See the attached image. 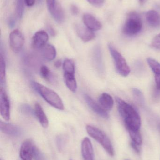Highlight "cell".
Listing matches in <instances>:
<instances>
[{"instance_id": "cell-1", "label": "cell", "mask_w": 160, "mask_h": 160, "mask_svg": "<svg viewBox=\"0 0 160 160\" xmlns=\"http://www.w3.org/2000/svg\"><path fill=\"white\" fill-rule=\"evenodd\" d=\"M118 112L128 131H140L141 119L135 108L118 97H116Z\"/></svg>"}, {"instance_id": "cell-2", "label": "cell", "mask_w": 160, "mask_h": 160, "mask_svg": "<svg viewBox=\"0 0 160 160\" xmlns=\"http://www.w3.org/2000/svg\"><path fill=\"white\" fill-rule=\"evenodd\" d=\"M32 85L34 89L48 103L58 110H64L63 101L56 92L37 82H33Z\"/></svg>"}, {"instance_id": "cell-3", "label": "cell", "mask_w": 160, "mask_h": 160, "mask_svg": "<svg viewBox=\"0 0 160 160\" xmlns=\"http://www.w3.org/2000/svg\"><path fill=\"white\" fill-rule=\"evenodd\" d=\"M86 131L90 137L98 142L110 156L114 155V150L111 140L102 131L93 126L88 125Z\"/></svg>"}, {"instance_id": "cell-4", "label": "cell", "mask_w": 160, "mask_h": 160, "mask_svg": "<svg viewBox=\"0 0 160 160\" xmlns=\"http://www.w3.org/2000/svg\"><path fill=\"white\" fill-rule=\"evenodd\" d=\"M142 28V22L140 15L135 12L128 15L123 27V32L127 36H133L139 33Z\"/></svg>"}, {"instance_id": "cell-5", "label": "cell", "mask_w": 160, "mask_h": 160, "mask_svg": "<svg viewBox=\"0 0 160 160\" xmlns=\"http://www.w3.org/2000/svg\"><path fill=\"white\" fill-rule=\"evenodd\" d=\"M109 51L115 64L117 72L123 77H127L130 73V68L125 58L111 44L108 45Z\"/></svg>"}, {"instance_id": "cell-6", "label": "cell", "mask_w": 160, "mask_h": 160, "mask_svg": "<svg viewBox=\"0 0 160 160\" xmlns=\"http://www.w3.org/2000/svg\"><path fill=\"white\" fill-rule=\"evenodd\" d=\"M48 10L54 20L61 23L65 19V14L61 5L57 0H46Z\"/></svg>"}, {"instance_id": "cell-7", "label": "cell", "mask_w": 160, "mask_h": 160, "mask_svg": "<svg viewBox=\"0 0 160 160\" xmlns=\"http://www.w3.org/2000/svg\"><path fill=\"white\" fill-rule=\"evenodd\" d=\"M9 45L12 50L15 53L20 51L24 43L23 35L18 30L12 31L9 35Z\"/></svg>"}, {"instance_id": "cell-8", "label": "cell", "mask_w": 160, "mask_h": 160, "mask_svg": "<svg viewBox=\"0 0 160 160\" xmlns=\"http://www.w3.org/2000/svg\"><path fill=\"white\" fill-rule=\"evenodd\" d=\"M0 113L6 121L10 119V104L8 97L3 88L0 89Z\"/></svg>"}, {"instance_id": "cell-9", "label": "cell", "mask_w": 160, "mask_h": 160, "mask_svg": "<svg viewBox=\"0 0 160 160\" xmlns=\"http://www.w3.org/2000/svg\"><path fill=\"white\" fill-rule=\"evenodd\" d=\"M49 39V35L44 31H38L32 38V48L34 49H39L46 45Z\"/></svg>"}, {"instance_id": "cell-10", "label": "cell", "mask_w": 160, "mask_h": 160, "mask_svg": "<svg viewBox=\"0 0 160 160\" xmlns=\"http://www.w3.org/2000/svg\"><path fill=\"white\" fill-rule=\"evenodd\" d=\"M83 21L85 26L93 32L99 31L102 28V24L100 22L89 13L84 14Z\"/></svg>"}, {"instance_id": "cell-11", "label": "cell", "mask_w": 160, "mask_h": 160, "mask_svg": "<svg viewBox=\"0 0 160 160\" xmlns=\"http://www.w3.org/2000/svg\"><path fill=\"white\" fill-rule=\"evenodd\" d=\"M75 31L79 37L84 42H89L95 38V35L94 32L89 30L86 26L77 24L75 25Z\"/></svg>"}, {"instance_id": "cell-12", "label": "cell", "mask_w": 160, "mask_h": 160, "mask_svg": "<svg viewBox=\"0 0 160 160\" xmlns=\"http://www.w3.org/2000/svg\"><path fill=\"white\" fill-rule=\"evenodd\" d=\"M84 98L88 106L97 114L104 118H109V114L106 110L102 108L100 105H99L92 98H91V97L88 95L85 94L84 96Z\"/></svg>"}, {"instance_id": "cell-13", "label": "cell", "mask_w": 160, "mask_h": 160, "mask_svg": "<svg viewBox=\"0 0 160 160\" xmlns=\"http://www.w3.org/2000/svg\"><path fill=\"white\" fill-rule=\"evenodd\" d=\"M81 152L83 160H94L93 145L88 138H85L81 143Z\"/></svg>"}, {"instance_id": "cell-14", "label": "cell", "mask_w": 160, "mask_h": 160, "mask_svg": "<svg viewBox=\"0 0 160 160\" xmlns=\"http://www.w3.org/2000/svg\"><path fill=\"white\" fill-rule=\"evenodd\" d=\"M34 146L30 140H25L23 142L20 150V157L22 160H32Z\"/></svg>"}, {"instance_id": "cell-15", "label": "cell", "mask_w": 160, "mask_h": 160, "mask_svg": "<svg viewBox=\"0 0 160 160\" xmlns=\"http://www.w3.org/2000/svg\"><path fill=\"white\" fill-rule=\"evenodd\" d=\"M0 129L3 133L14 137H18L22 134L21 129L18 126L2 121L0 122Z\"/></svg>"}, {"instance_id": "cell-16", "label": "cell", "mask_w": 160, "mask_h": 160, "mask_svg": "<svg viewBox=\"0 0 160 160\" xmlns=\"http://www.w3.org/2000/svg\"><path fill=\"white\" fill-rule=\"evenodd\" d=\"M34 115L38 119L40 125L44 128H48L49 121L46 114L44 112L43 108L39 103L36 102L34 105Z\"/></svg>"}, {"instance_id": "cell-17", "label": "cell", "mask_w": 160, "mask_h": 160, "mask_svg": "<svg viewBox=\"0 0 160 160\" xmlns=\"http://www.w3.org/2000/svg\"><path fill=\"white\" fill-rule=\"evenodd\" d=\"M147 23L152 28H158L160 26V14L156 10L147 11L146 14Z\"/></svg>"}, {"instance_id": "cell-18", "label": "cell", "mask_w": 160, "mask_h": 160, "mask_svg": "<svg viewBox=\"0 0 160 160\" xmlns=\"http://www.w3.org/2000/svg\"><path fill=\"white\" fill-rule=\"evenodd\" d=\"M147 62L155 76L157 88L160 90V63L152 58H147Z\"/></svg>"}, {"instance_id": "cell-19", "label": "cell", "mask_w": 160, "mask_h": 160, "mask_svg": "<svg viewBox=\"0 0 160 160\" xmlns=\"http://www.w3.org/2000/svg\"><path fill=\"white\" fill-rule=\"evenodd\" d=\"M40 53L42 57L46 61H53L55 59L56 55V50L52 45L46 44L40 49Z\"/></svg>"}, {"instance_id": "cell-20", "label": "cell", "mask_w": 160, "mask_h": 160, "mask_svg": "<svg viewBox=\"0 0 160 160\" xmlns=\"http://www.w3.org/2000/svg\"><path fill=\"white\" fill-rule=\"evenodd\" d=\"M64 81L67 87L73 92L77 89V83L75 77V72H64Z\"/></svg>"}, {"instance_id": "cell-21", "label": "cell", "mask_w": 160, "mask_h": 160, "mask_svg": "<svg viewBox=\"0 0 160 160\" xmlns=\"http://www.w3.org/2000/svg\"><path fill=\"white\" fill-rule=\"evenodd\" d=\"M100 105L105 110H111L114 105L112 97L108 93H103L99 98Z\"/></svg>"}, {"instance_id": "cell-22", "label": "cell", "mask_w": 160, "mask_h": 160, "mask_svg": "<svg viewBox=\"0 0 160 160\" xmlns=\"http://www.w3.org/2000/svg\"><path fill=\"white\" fill-rule=\"evenodd\" d=\"M0 83L2 86L6 83V63L2 54L0 55Z\"/></svg>"}, {"instance_id": "cell-23", "label": "cell", "mask_w": 160, "mask_h": 160, "mask_svg": "<svg viewBox=\"0 0 160 160\" xmlns=\"http://www.w3.org/2000/svg\"><path fill=\"white\" fill-rule=\"evenodd\" d=\"M132 140V142L139 146H141L142 143V135L140 133V131H138L128 132Z\"/></svg>"}, {"instance_id": "cell-24", "label": "cell", "mask_w": 160, "mask_h": 160, "mask_svg": "<svg viewBox=\"0 0 160 160\" xmlns=\"http://www.w3.org/2000/svg\"><path fill=\"white\" fill-rule=\"evenodd\" d=\"M24 0H16V15L18 18H22L24 11Z\"/></svg>"}, {"instance_id": "cell-25", "label": "cell", "mask_w": 160, "mask_h": 160, "mask_svg": "<svg viewBox=\"0 0 160 160\" xmlns=\"http://www.w3.org/2000/svg\"><path fill=\"white\" fill-rule=\"evenodd\" d=\"M64 72H75V65L73 61L66 59L63 65Z\"/></svg>"}, {"instance_id": "cell-26", "label": "cell", "mask_w": 160, "mask_h": 160, "mask_svg": "<svg viewBox=\"0 0 160 160\" xmlns=\"http://www.w3.org/2000/svg\"><path fill=\"white\" fill-rule=\"evenodd\" d=\"M40 75L45 79L51 81L52 78L51 73L49 69L45 65L42 66L40 69Z\"/></svg>"}, {"instance_id": "cell-27", "label": "cell", "mask_w": 160, "mask_h": 160, "mask_svg": "<svg viewBox=\"0 0 160 160\" xmlns=\"http://www.w3.org/2000/svg\"><path fill=\"white\" fill-rule=\"evenodd\" d=\"M33 158L34 160H46L42 152L34 146L33 148Z\"/></svg>"}, {"instance_id": "cell-28", "label": "cell", "mask_w": 160, "mask_h": 160, "mask_svg": "<svg viewBox=\"0 0 160 160\" xmlns=\"http://www.w3.org/2000/svg\"><path fill=\"white\" fill-rule=\"evenodd\" d=\"M132 93L135 98L140 103H143L144 98L142 92L136 88H132Z\"/></svg>"}, {"instance_id": "cell-29", "label": "cell", "mask_w": 160, "mask_h": 160, "mask_svg": "<svg viewBox=\"0 0 160 160\" xmlns=\"http://www.w3.org/2000/svg\"><path fill=\"white\" fill-rule=\"evenodd\" d=\"M151 46L157 49H160V33L153 38Z\"/></svg>"}, {"instance_id": "cell-30", "label": "cell", "mask_w": 160, "mask_h": 160, "mask_svg": "<svg viewBox=\"0 0 160 160\" xmlns=\"http://www.w3.org/2000/svg\"><path fill=\"white\" fill-rule=\"evenodd\" d=\"M87 2L96 7H101L103 5L105 0H87Z\"/></svg>"}, {"instance_id": "cell-31", "label": "cell", "mask_w": 160, "mask_h": 160, "mask_svg": "<svg viewBox=\"0 0 160 160\" xmlns=\"http://www.w3.org/2000/svg\"><path fill=\"white\" fill-rule=\"evenodd\" d=\"M21 110L23 112H24L26 113H34V110L33 111L32 108L28 105H23L22 106Z\"/></svg>"}, {"instance_id": "cell-32", "label": "cell", "mask_w": 160, "mask_h": 160, "mask_svg": "<svg viewBox=\"0 0 160 160\" xmlns=\"http://www.w3.org/2000/svg\"><path fill=\"white\" fill-rule=\"evenodd\" d=\"M16 25V19L13 17H10L8 20V27L10 28H14Z\"/></svg>"}, {"instance_id": "cell-33", "label": "cell", "mask_w": 160, "mask_h": 160, "mask_svg": "<svg viewBox=\"0 0 160 160\" xmlns=\"http://www.w3.org/2000/svg\"><path fill=\"white\" fill-rule=\"evenodd\" d=\"M62 137H60L58 138L57 140V145L59 147V149H62L64 146V143H65V140L62 139Z\"/></svg>"}, {"instance_id": "cell-34", "label": "cell", "mask_w": 160, "mask_h": 160, "mask_svg": "<svg viewBox=\"0 0 160 160\" xmlns=\"http://www.w3.org/2000/svg\"><path fill=\"white\" fill-rule=\"evenodd\" d=\"M70 10H71V13L73 15H77L78 12H79V9L75 5H72L70 7Z\"/></svg>"}, {"instance_id": "cell-35", "label": "cell", "mask_w": 160, "mask_h": 160, "mask_svg": "<svg viewBox=\"0 0 160 160\" xmlns=\"http://www.w3.org/2000/svg\"><path fill=\"white\" fill-rule=\"evenodd\" d=\"M131 145L132 147V148H133V149H134V150H135V151H136V152H137V153H140V151H141V150H140V148H139L140 146L132 142L131 143Z\"/></svg>"}, {"instance_id": "cell-36", "label": "cell", "mask_w": 160, "mask_h": 160, "mask_svg": "<svg viewBox=\"0 0 160 160\" xmlns=\"http://www.w3.org/2000/svg\"><path fill=\"white\" fill-rule=\"evenodd\" d=\"M35 0H24L25 3L28 6L31 7L34 5L35 3Z\"/></svg>"}, {"instance_id": "cell-37", "label": "cell", "mask_w": 160, "mask_h": 160, "mask_svg": "<svg viewBox=\"0 0 160 160\" xmlns=\"http://www.w3.org/2000/svg\"><path fill=\"white\" fill-rule=\"evenodd\" d=\"M48 31H49V32L50 33L52 36H54L55 35V31L54 30L53 28H52L51 27L49 26L48 27Z\"/></svg>"}, {"instance_id": "cell-38", "label": "cell", "mask_w": 160, "mask_h": 160, "mask_svg": "<svg viewBox=\"0 0 160 160\" xmlns=\"http://www.w3.org/2000/svg\"><path fill=\"white\" fill-rule=\"evenodd\" d=\"M61 61L60 60H57L54 62V66L56 68H59L61 66Z\"/></svg>"}, {"instance_id": "cell-39", "label": "cell", "mask_w": 160, "mask_h": 160, "mask_svg": "<svg viewBox=\"0 0 160 160\" xmlns=\"http://www.w3.org/2000/svg\"><path fill=\"white\" fill-rule=\"evenodd\" d=\"M145 1L146 0H139V3L141 5L144 4V3L145 2Z\"/></svg>"}, {"instance_id": "cell-40", "label": "cell", "mask_w": 160, "mask_h": 160, "mask_svg": "<svg viewBox=\"0 0 160 160\" xmlns=\"http://www.w3.org/2000/svg\"><path fill=\"white\" fill-rule=\"evenodd\" d=\"M42 1H43V0H38L39 3H40L42 2Z\"/></svg>"}, {"instance_id": "cell-41", "label": "cell", "mask_w": 160, "mask_h": 160, "mask_svg": "<svg viewBox=\"0 0 160 160\" xmlns=\"http://www.w3.org/2000/svg\"><path fill=\"white\" fill-rule=\"evenodd\" d=\"M159 128H160V125H159Z\"/></svg>"}]
</instances>
